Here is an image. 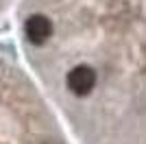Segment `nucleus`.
<instances>
[{
	"label": "nucleus",
	"mask_w": 146,
	"mask_h": 144,
	"mask_svg": "<svg viewBox=\"0 0 146 144\" xmlns=\"http://www.w3.org/2000/svg\"><path fill=\"white\" fill-rule=\"evenodd\" d=\"M66 83H68V90L76 96H85L94 90L96 85V72L92 70L90 66H76L68 72L66 77Z\"/></svg>",
	"instance_id": "nucleus-1"
},
{
	"label": "nucleus",
	"mask_w": 146,
	"mask_h": 144,
	"mask_svg": "<svg viewBox=\"0 0 146 144\" xmlns=\"http://www.w3.org/2000/svg\"><path fill=\"white\" fill-rule=\"evenodd\" d=\"M24 33L33 44H44L50 35H52V22H50L46 15L35 13V15H31V18L26 20Z\"/></svg>",
	"instance_id": "nucleus-2"
}]
</instances>
